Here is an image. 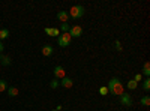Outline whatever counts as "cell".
<instances>
[{"label":"cell","instance_id":"1","mask_svg":"<svg viewBox=\"0 0 150 111\" xmlns=\"http://www.w3.org/2000/svg\"><path fill=\"white\" fill-rule=\"evenodd\" d=\"M107 89H108V93L114 95V96H120L122 93H125L123 84H122V81L119 78H111L108 86H107Z\"/></svg>","mask_w":150,"mask_h":111},{"label":"cell","instance_id":"2","mask_svg":"<svg viewBox=\"0 0 150 111\" xmlns=\"http://www.w3.org/2000/svg\"><path fill=\"white\" fill-rule=\"evenodd\" d=\"M68 14H69V17H71L72 20H78V18H81V17L84 15V6L75 5V6L71 8V11L68 12Z\"/></svg>","mask_w":150,"mask_h":111},{"label":"cell","instance_id":"3","mask_svg":"<svg viewBox=\"0 0 150 111\" xmlns=\"http://www.w3.org/2000/svg\"><path fill=\"white\" fill-rule=\"evenodd\" d=\"M71 41H72V38L69 36V33H63V35H60L57 38V44L60 47H69Z\"/></svg>","mask_w":150,"mask_h":111},{"label":"cell","instance_id":"4","mask_svg":"<svg viewBox=\"0 0 150 111\" xmlns=\"http://www.w3.org/2000/svg\"><path fill=\"white\" fill-rule=\"evenodd\" d=\"M119 99H120V104H122V105H125V107H131V105H132V102H134L129 93H122V95L119 96Z\"/></svg>","mask_w":150,"mask_h":111},{"label":"cell","instance_id":"5","mask_svg":"<svg viewBox=\"0 0 150 111\" xmlns=\"http://www.w3.org/2000/svg\"><path fill=\"white\" fill-rule=\"evenodd\" d=\"M81 35H83L81 26H72V27L69 29V36H71V38H80Z\"/></svg>","mask_w":150,"mask_h":111},{"label":"cell","instance_id":"6","mask_svg":"<svg viewBox=\"0 0 150 111\" xmlns=\"http://www.w3.org/2000/svg\"><path fill=\"white\" fill-rule=\"evenodd\" d=\"M54 77H56V80H59V78H65V77H66V72H65L63 66L57 65V66L54 68Z\"/></svg>","mask_w":150,"mask_h":111},{"label":"cell","instance_id":"7","mask_svg":"<svg viewBox=\"0 0 150 111\" xmlns=\"http://www.w3.org/2000/svg\"><path fill=\"white\" fill-rule=\"evenodd\" d=\"M57 20L62 21V23H68V20H69V14H68L66 11H60V12H57Z\"/></svg>","mask_w":150,"mask_h":111},{"label":"cell","instance_id":"8","mask_svg":"<svg viewBox=\"0 0 150 111\" xmlns=\"http://www.w3.org/2000/svg\"><path fill=\"white\" fill-rule=\"evenodd\" d=\"M53 51H54V48L50 45V44H47V45L42 47V54H44L45 57H50V56L53 54Z\"/></svg>","mask_w":150,"mask_h":111},{"label":"cell","instance_id":"9","mask_svg":"<svg viewBox=\"0 0 150 111\" xmlns=\"http://www.w3.org/2000/svg\"><path fill=\"white\" fill-rule=\"evenodd\" d=\"M72 84H74V81H72L69 77L62 78V81H60V86H63V87H66V89H71V87H72Z\"/></svg>","mask_w":150,"mask_h":111},{"label":"cell","instance_id":"10","mask_svg":"<svg viewBox=\"0 0 150 111\" xmlns=\"http://www.w3.org/2000/svg\"><path fill=\"white\" fill-rule=\"evenodd\" d=\"M12 63V60L9 56H0V65H5V66H9Z\"/></svg>","mask_w":150,"mask_h":111},{"label":"cell","instance_id":"11","mask_svg":"<svg viewBox=\"0 0 150 111\" xmlns=\"http://www.w3.org/2000/svg\"><path fill=\"white\" fill-rule=\"evenodd\" d=\"M143 75H146L147 78L150 77V63H149V62H146V63H144V68H143Z\"/></svg>","mask_w":150,"mask_h":111},{"label":"cell","instance_id":"12","mask_svg":"<svg viewBox=\"0 0 150 111\" xmlns=\"http://www.w3.org/2000/svg\"><path fill=\"white\" fill-rule=\"evenodd\" d=\"M6 38H9V30L8 29H0V41H3Z\"/></svg>","mask_w":150,"mask_h":111},{"label":"cell","instance_id":"13","mask_svg":"<svg viewBox=\"0 0 150 111\" xmlns=\"http://www.w3.org/2000/svg\"><path fill=\"white\" fill-rule=\"evenodd\" d=\"M126 87H128L129 90H135L137 87H138V83H135L134 80H129V81H128V84H126Z\"/></svg>","mask_w":150,"mask_h":111},{"label":"cell","instance_id":"14","mask_svg":"<svg viewBox=\"0 0 150 111\" xmlns=\"http://www.w3.org/2000/svg\"><path fill=\"white\" fill-rule=\"evenodd\" d=\"M8 95L9 96H17L18 95V89L17 87H8Z\"/></svg>","mask_w":150,"mask_h":111},{"label":"cell","instance_id":"15","mask_svg":"<svg viewBox=\"0 0 150 111\" xmlns=\"http://www.w3.org/2000/svg\"><path fill=\"white\" fill-rule=\"evenodd\" d=\"M140 102H141L143 107H149V105H150V98H149V96H143Z\"/></svg>","mask_w":150,"mask_h":111},{"label":"cell","instance_id":"16","mask_svg":"<svg viewBox=\"0 0 150 111\" xmlns=\"http://www.w3.org/2000/svg\"><path fill=\"white\" fill-rule=\"evenodd\" d=\"M6 90H8V83L5 80H0V93L6 92Z\"/></svg>","mask_w":150,"mask_h":111},{"label":"cell","instance_id":"17","mask_svg":"<svg viewBox=\"0 0 150 111\" xmlns=\"http://www.w3.org/2000/svg\"><path fill=\"white\" fill-rule=\"evenodd\" d=\"M141 87H143L146 92H149V90H150V80H149V78H146V80L143 81V86H141Z\"/></svg>","mask_w":150,"mask_h":111},{"label":"cell","instance_id":"18","mask_svg":"<svg viewBox=\"0 0 150 111\" xmlns=\"http://www.w3.org/2000/svg\"><path fill=\"white\" fill-rule=\"evenodd\" d=\"M59 86H60V81H59V80H56V78H54L51 83H50V87H51V89H57Z\"/></svg>","mask_w":150,"mask_h":111},{"label":"cell","instance_id":"19","mask_svg":"<svg viewBox=\"0 0 150 111\" xmlns=\"http://www.w3.org/2000/svg\"><path fill=\"white\" fill-rule=\"evenodd\" d=\"M60 30L63 32V33H69V24L63 23V24H62V27H60Z\"/></svg>","mask_w":150,"mask_h":111},{"label":"cell","instance_id":"20","mask_svg":"<svg viewBox=\"0 0 150 111\" xmlns=\"http://www.w3.org/2000/svg\"><path fill=\"white\" fill-rule=\"evenodd\" d=\"M99 93H101L102 96H105V95H108V89H107L105 86H104V87H101V89H99Z\"/></svg>","mask_w":150,"mask_h":111},{"label":"cell","instance_id":"21","mask_svg":"<svg viewBox=\"0 0 150 111\" xmlns=\"http://www.w3.org/2000/svg\"><path fill=\"white\" fill-rule=\"evenodd\" d=\"M114 47H116V50H117V51H122V50H123V48H122V44H120V41H116V42H114Z\"/></svg>","mask_w":150,"mask_h":111},{"label":"cell","instance_id":"22","mask_svg":"<svg viewBox=\"0 0 150 111\" xmlns=\"http://www.w3.org/2000/svg\"><path fill=\"white\" fill-rule=\"evenodd\" d=\"M141 80H143V75H141V74H137V75L134 77V81H135V83H140Z\"/></svg>","mask_w":150,"mask_h":111},{"label":"cell","instance_id":"23","mask_svg":"<svg viewBox=\"0 0 150 111\" xmlns=\"http://www.w3.org/2000/svg\"><path fill=\"white\" fill-rule=\"evenodd\" d=\"M45 33H47L48 36H53V27H47V29H45Z\"/></svg>","mask_w":150,"mask_h":111},{"label":"cell","instance_id":"24","mask_svg":"<svg viewBox=\"0 0 150 111\" xmlns=\"http://www.w3.org/2000/svg\"><path fill=\"white\" fill-rule=\"evenodd\" d=\"M53 36H57V38H59V36H60V30L59 29H53Z\"/></svg>","mask_w":150,"mask_h":111},{"label":"cell","instance_id":"25","mask_svg":"<svg viewBox=\"0 0 150 111\" xmlns=\"http://www.w3.org/2000/svg\"><path fill=\"white\" fill-rule=\"evenodd\" d=\"M3 50H5V45H3V42H2V41H0V54L3 53Z\"/></svg>","mask_w":150,"mask_h":111},{"label":"cell","instance_id":"26","mask_svg":"<svg viewBox=\"0 0 150 111\" xmlns=\"http://www.w3.org/2000/svg\"><path fill=\"white\" fill-rule=\"evenodd\" d=\"M51 111H57V110H51Z\"/></svg>","mask_w":150,"mask_h":111}]
</instances>
